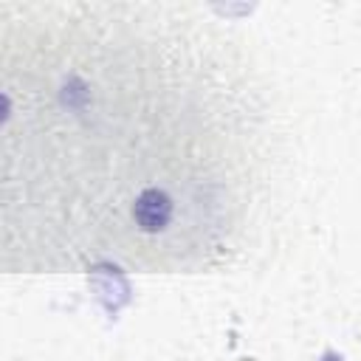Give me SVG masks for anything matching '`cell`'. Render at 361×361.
<instances>
[{
	"label": "cell",
	"instance_id": "cell-1",
	"mask_svg": "<svg viewBox=\"0 0 361 361\" xmlns=\"http://www.w3.org/2000/svg\"><path fill=\"white\" fill-rule=\"evenodd\" d=\"M3 25L0 248L6 271L178 268L223 248L248 178L240 110L158 113L34 6Z\"/></svg>",
	"mask_w": 361,
	"mask_h": 361
}]
</instances>
